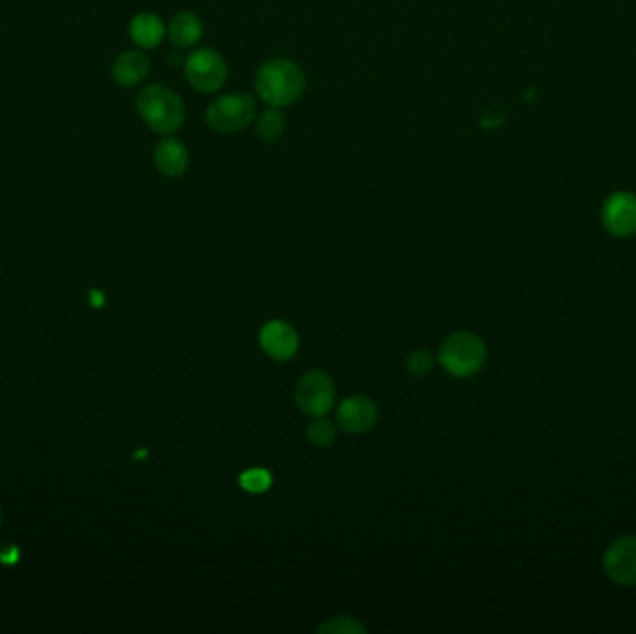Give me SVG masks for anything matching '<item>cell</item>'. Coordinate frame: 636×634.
Returning a JSON list of instances; mask_svg holds the SVG:
<instances>
[{
    "label": "cell",
    "mask_w": 636,
    "mask_h": 634,
    "mask_svg": "<svg viewBox=\"0 0 636 634\" xmlns=\"http://www.w3.org/2000/svg\"><path fill=\"white\" fill-rule=\"evenodd\" d=\"M255 90L266 105L276 108L292 105L304 95V69L289 58H272L259 67Z\"/></svg>",
    "instance_id": "6da1fadb"
},
{
    "label": "cell",
    "mask_w": 636,
    "mask_h": 634,
    "mask_svg": "<svg viewBox=\"0 0 636 634\" xmlns=\"http://www.w3.org/2000/svg\"><path fill=\"white\" fill-rule=\"evenodd\" d=\"M136 110L151 131L164 136L179 131L185 123L186 108L183 99L162 84H151L138 93Z\"/></svg>",
    "instance_id": "7a4b0ae2"
},
{
    "label": "cell",
    "mask_w": 636,
    "mask_h": 634,
    "mask_svg": "<svg viewBox=\"0 0 636 634\" xmlns=\"http://www.w3.org/2000/svg\"><path fill=\"white\" fill-rule=\"evenodd\" d=\"M486 344L473 331H458L445 339L439 363L456 378H473L486 365Z\"/></svg>",
    "instance_id": "3957f363"
},
{
    "label": "cell",
    "mask_w": 636,
    "mask_h": 634,
    "mask_svg": "<svg viewBox=\"0 0 636 634\" xmlns=\"http://www.w3.org/2000/svg\"><path fill=\"white\" fill-rule=\"evenodd\" d=\"M257 116V103L250 93H226L207 108V125L220 134L239 133Z\"/></svg>",
    "instance_id": "277c9868"
},
{
    "label": "cell",
    "mask_w": 636,
    "mask_h": 634,
    "mask_svg": "<svg viewBox=\"0 0 636 634\" xmlns=\"http://www.w3.org/2000/svg\"><path fill=\"white\" fill-rule=\"evenodd\" d=\"M185 73L194 90L201 93L218 92L226 84V60L214 49H199L188 56Z\"/></svg>",
    "instance_id": "5b68a950"
},
{
    "label": "cell",
    "mask_w": 636,
    "mask_h": 634,
    "mask_svg": "<svg viewBox=\"0 0 636 634\" xmlns=\"http://www.w3.org/2000/svg\"><path fill=\"white\" fill-rule=\"evenodd\" d=\"M296 404L305 415L324 417L335 404L332 376L322 370H309L296 387Z\"/></svg>",
    "instance_id": "8992f818"
},
{
    "label": "cell",
    "mask_w": 636,
    "mask_h": 634,
    "mask_svg": "<svg viewBox=\"0 0 636 634\" xmlns=\"http://www.w3.org/2000/svg\"><path fill=\"white\" fill-rule=\"evenodd\" d=\"M603 566L616 584L636 586V536H620L610 543Z\"/></svg>",
    "instance_id": "52a82bcc"
},
{
    "label": "cell",
    "mask_w": 636,
    "mask_h": 634,
    "mask_svg": "<svg viewBox=\"0 0 636 634\" xmlns=\"http://www.w3.org/2000/svg\"><path fill=\"white\" fill-rule=\"evenodd\" d=\"M601 220L610 235L633 237L636 233V196L631 192H616L605 201Z\"/></svg>",
    "instance_id": "ba28073f"
},
{
    "label": "cell",
    "mask_w": 636,
    "mask_h": 634,
    "mask_svg": "<svg viewBox=\"0 0 636 634\" xmlns=\"http://www.w3.org/2000/svg\"><path fill=\"white\" fill-rule=\"evenodd\" d=\"M378 421V406L371 398L354 395L346 398L337 410V424L348 434H365Z\"/></svg>",
    "instance_id": "9c48e42d"
},
{
    "label": "cell",
    "mask_w": 636,
    "mask_h": 634,
    "mask_svg": "<svg viewBox=\"0 0 636 634\" xmlns=\"http://www.w3.org/2000/svg\"><path fill=\"white\" fill-rule=\"evenodd\" d=\"M261 348L265 354L276 361L291 359L298 350V333L285 320H272L268 322L259 335Z\"/></svg>",
    "instance_id": "30bf717a"
},
{
    "label": "cell",
    "mask_w": 636,
    "mask_h": 634,
    "mask_svg": "<svg viewBox=\"0 0 636 634\" xmlns=\"http://www.w3.org/2000/svg\"><path fill=\"white\" fill-rule=\"evenodd\" d=\"M155 168L166 177H181L188 170V149L177 138H162L153 153Z\"/></svg>",
    "instance_id": "8fae6325"
},
{
    "label": "cell",
    "mask_w": 636,
    "mask_h": 634,
    "mask_svg": "<svg viewBox=\"0 0 636 634\" xmlns=\"http://www.w3.org/2000/svg\"><path fill=\"white\" fill-rule=\"evenodd\" d=\"M151 71L149 58L142 51H125L112 64V79L123 88H133L147 79Z\"/></svg>",
    "instance_id": "7c38bea8"
},
{
    "label": "cell",
    "mask_w": 636,
    "mask_h": 634,
    "mask_svg": "<svg viewBox=\"0 0 636 634\" xmlns=\"http://www.w3.org/2000/svg\"><path fill=\"white\" fill-rule=\"evenodd\" d=\"M168 38L177 49H190L198 45L203 36V23L198 15L192 12H181L175 15L168 27Z\"/></svg>",
    "instance_id": "4fadbf2b"
},
{
    "label": "cell",
    "mask_w": 636,
    "mask_h": 634,
    "mask_svg": "<svg viewBox=\"0 0 636 634\" xmlns=\"http://www.w3.org/2000/svg\"><path fill=\"white\" fill-rule=\"evenodd\" d=\"M131 40L142 49H155L166 36V27L159 15L138 14L129 27Z\"/></svg>",
    "instance_id": "5bb4252c"
},
{
    "label": "cell",
    "mask_w": 636,
    "mask_h": 634,
    "mask_svg": "<svg viewBox=\"0 0 636 634\" xmlns=\"http://www.w3.org/2000/svg\"><path fill=\"white\" fill-rule=\"evenodd\" d=\"M285 129H287L285 114L276 106H270L257 119V136L266 144L278 142L279 138L285 133Z\"/></svg>",
    "instance_id": "9a60e30c"
},
{
    "label": "cell",
    "mask_w": 636,
    "mask_h": 634,
    "mask_svg": "<svg viewBox=\"0 0 636 634\" xmlns=\"http://www.w3.org/2000/svg\"><path fill=\"white\" fill-rule=\"evenodd\" d=\"M239 484L248 493H265L272 486V475L263 467H252L240 475Z\"/></svg>",
    "instance_id": "2e32d148"
},
{
    "label": "cell",
    "mask_w": 636,
    "mask_h": 634,
    "mask_svg": "<svg viewBox=\"0 0 636 634\" xmlns=\"http://www.w3.org/2000/svg\"><path fill=\"white\" fill-rule=\"evenodd\" d=\"M307 437H309V441H311L315 447H318V449H326V447H330L333 441H335L337 430H335V426H333L330 421L317 417L313 423L309 424Z\"/></svg>",
    "instance_id": "e0dca14e"
},
{
    "label": "cell",
    "mask_w": 636,
    "mask_h": 634,
    "mask_svg": "<svg viewBox=\"0 0 636 634\" xmlns=\"http://www.w3.org/2000/svg\"><path fill=\"white\" fill-rule=\"evenodd\" d=\"M367 629L354 618H345V616H337L332 620H326L320 627L318 633L324 634H359L365 633Z\"/></svg>",
    "instance_id": "ac0fdd59"
},
{
    "label": "cell",
    "mask_w": 636,
    "mask_h": 634,
    "mask_svg": "<svg viewBox=\"0 0 636 634\" xmlns=\"http://www.w3.org/2000/svg\"><path fill=\"white\" fill-rule=\"evenodd\" d=\"M406 365H408V370H410L413 376L423 378V376H426V374L432 370V367H434V357H432L430 352H426V350H415V352L408 357Z\"/></svg>",
    "instance_id": "d6986e66"
}]
</instances>
